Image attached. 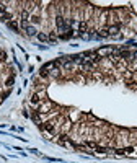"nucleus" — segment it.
I'll return each mask as SVG.
<instances>
[{
    "mask_svg": "<svg viewBox=\"0 0 137 163\" xmlns=\"http://www.w3.org/2000/svg\"><path fill=\"white\" fill-rule=\"evenodd\" d=\"M8 28L10 30H13V31H16V33H20V21H18V18H13V20H10L8 21Z\"/></svg>",
    "mask_w": 137,
    "mask_h": 163,
    "instance_id": "nucleus-2",
    "label": "nucleus"
},
{
    "mask_svg": "<svg viewBox=\"0 0 137 163\" xmlns=\"http://www.w3.org/2000/svg\"><path fill=\"white\" fill-rule=\"evenodd\" d=\"M134 72H135V73H137V69H135V70H134Z\"/></svg>",
    "mask_w": 137,
    "mask_h": 163,
    "instance_id": "nucleus-8",
    "label": "nucleus"
},
{
    "mask_svg": "<svg viewBox=\"0 0 137 163\" xmlns=\"http://www.w3.org/2000/svg\"><path fill=\"white\" fill-rule=\"evenodd\" d=\"M98 38H110L108 28H98Z\"/></svg>",
    "mask_w": 137,
    "mask_h": 163,
    "instance_id": "nucleus-4",
    "label": "nucleus"
},
{
    "mask_svg": "<svg viewBox=\"0 0 137 163\" xmlns=\"http://www.w3.org/2000/svg\"><path fill=\"white\" fill-rule=\"evenodd\" d=\"M77 28H78V33L82 34V33H85V31H88V23H87V21H78Z\"/></svg>",
    "mask_w": 137,
    "mask_h": 163,
    "instance_id": "nucleus-3",
    "label": "nucleus"
},
{
    "mask_svg": "<svg viewBox=\"0 0 137 163\" xmlns=\"http://www.w3.org/2000/svg\"><path fill=\"white\" fill-rule=\"evenodd\" d=\"M72 36H73V30L67 31V33H64V34H59V38H60V39H70Z\"/></svg>",
    "mask_w": 137,
    "mask_h": 163,
    "instance_id": "nucleus-7",
    "label": "nucleus"
},
{
    "mask_svg": "<svg viewBox=\"0 0 137 163\" xmlns=\"http://www.w3.org/2000/svg\"><path fill=\"white\" fill-rule=\"evenodd\" d=\"M7 61H8V54H7L5 51H2V49H0V62L7 64Z\"/></svg>",
    "mask_w": 137,
    "mask_h": 163,
    "instance_id": "nucleus-5",
    "label": "nucleus"
},
{
    "mask_svg": "<svg viewBox=\"0 0 137 163\" xmlns=\"http://www.w3.org/2000/svg\"><path fill=\"white\" fill-rule=\"evenodd\" d=\"M56 109H59V106L54 103V101H51V100H46V101H43L41 104H39V108L36 109V111L39 113V114H48V113H52V111H56Z\"/></svg>",
    "mask_w": 137,
    "mask_h": 163,
    "instance_id": "nucleus-1",
    "label": "nucleus"
},
{
    "mask_svg": "<svg viewBox=\"0 0 137 163\" xmlns=\"http://www.w3.org/2000/svg\"><path fill=\"white\" fill-rule=\"evenodd\" d=\"M38 39L41 41V43H46V41H49V34H46V33H38Z\"/></svg>",
    "mask_w": 137,
    "mask_h": 163,
    "instance_id": "nucleus-6",
    "label": "nucleus"
}]
</instances>
